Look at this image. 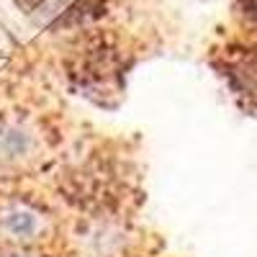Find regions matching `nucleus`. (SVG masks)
Listing matches in <instances>:
<instances>
[{"label":"nucleus","instance_id":"f257e3e1","mask_svg":"<svg viewBox=\"0 0 257 257\" xmlns=\"http://www.w3.org/2000/svg\"><path fill=\"white\" fill-rule=\"evenodd\" d=\"M231 88L237 93L247 108H257V49L242 54L229 67Z\"/></svg>","mask_w":257,"mask_h":257},{"label":"nucleus","instance_id":"f03ea898","mask_svg":"<svg viewBox=\"0 0 257 257\" xmlns=\"http://www.w3.org/2000/svg\"><path fill=\"white\" fill-rule=\"evenodd\" d=\"M41 221H39V213L26 208V206H16L6 213L3 219V229L11 234L13 239H31L34 234L39 231Z\"/></svg>","mask_w":257,"mask_h":257},{"label":"nucleus","instance_id":"7ed1b4c3","mask_svg":"<svg viewBox=\"0 0 257 257\" xmlns=\"http://www.w3.org/2000/svg\"><path fill=\"white\" fill-rule=\"evenodd\" d=\"M249 16L257 18V0H249Z\"/></svg>","mask_w":257,"mask_h":257},{"label":"nucleus","instance_id":"20e7f679","mask_svg":"<svg viewBox=\"0 0 257 257\" xmlns=\"http://www.w3.org/2000/svg\"><path fill=\"white\" fill-rule=\"evenodd\" d=\"M16 257H18V254H16Z\"/></svg>","mask_w":257,"mask_h":257}]
</instances>
